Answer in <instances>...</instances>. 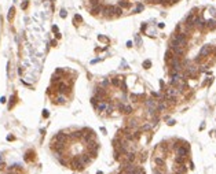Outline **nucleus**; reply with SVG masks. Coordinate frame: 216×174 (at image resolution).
Segmentation results:
<instances>
[{"label": "nucleus", "instance_id": "32", "mask_svg": "<svg viewBox=\"0 0 216 174\" xmlns=\"http://www.w3.org/2000/svg\"><path fill=\"white\" fill-rule=\"evenodd\" d=\"M151 126H153V125H149V123H145V125L142 126V130H143V132H145V130H150V129H151Z\"/></svg>", "mask_w": 216, "mask_h": 174}, {"label": "nucleus", "instance_id": "20", "mask_svg": "<svg viewBox=\"0 0 216 174\" xmlns=\"http://www.w3.org/2000/svg\"><path fill=\"white\" fill-rule=\"evenodd\" d=\"M154 162H156V165H157L158 167H164L165 166V160H164L162 158H156Z\"/></svg>", "mask_w": 216, "mask_h": 174}, {"label": "nucleus", "instance_id": "18", "mask_svg": "<svg viewBox=\"0 0 216 174\" xmlns=\"http://www.w3.org/2000/svg\"><path fill=\"white\" fill-rule=\"evenodd\" d=\"M135 154L134 152H127V163H132L135 160Z\"/></svg>", "mask_w": 216, "mask_h": 174}, {"label": "nucleus", "instance_id": "6", "mask_svg": "<svg viewBox=\"0 0 216 174\" xmlns=\"http://www.w3.org/2000/svg\"><path fill=\"white\" fill-rule=\"evenodd\" d=\"M138 167L134 166L132 163H127V166L124 167V174H136Z\"/></svg>", "mask_w": 216, "mask_h": 174}, {"label": "nucleus", "instance_id": "21", "mask_svg": "<svg viewBox=\"0 0 216 174\" xmlns=\"http://www.w3.org/2000/svg\"><path fill=\"white\" fill-rule=\"evenodd\" d=\"M14 14H15V8L11 7V8H10V11H8V15H7V19H8V21H12V18H14Z\"/></svg>", "mask_w": 216, "mask_h": 174}, {"label": "nucleus", "instance_id": "46", "mask_svg": "<svg viewBox=\"0 0 216 174\" xmlns=\"http://www.w3.org/2000/svg\"><path fill=\"white\" fill-rule=\"evenodd\" d=\"M121 64H123V69H128V64H127V62H125V61H123V63H121Z\"/></svg>", "mask_w": 216, "mask_h": 174}, {"label": "nucleus", "instance_id": "48", "mask_svg": "<svg viewBox=\"0 0 216 174\" xmlns=\"http://www.w3.org/2000/svg\"><path fill=\"white\" fill-rule=\"evenodd\" d=\"M151 95H153V97H160V93H157V92H153Z\"/></svg>", "mask_w": 216, "mask_h": 174}, {"label": "nucleus", "instance_id": "34", "mask_svg": "<svg viewBox=\"0 0 216 174\" xmlns=\"http://www.w3.org/2000/svg\"><path fill=\"white\" fill-rule=\"evenodd\" d=\"M98 40H99V41L109 43V38H108V37H105V36H98Z\"/></svg>", "mask_w": 216, "mask_h": 174}, {"label": "nucleus", "instance_id": "35", "mask_svg": "<svg viewBox=\"0 0 216 174\" xmlns=\"http://www.w3.org/2000/svg\"><path fill=\"white\" fill-rule=\"evenodd\" d=\"M135 43H136V45H140V44H142V40H140V37H139V34L135 36Z\"/></svg>", "mask_w": 216, "mask_h": 174}, {"label": "nucleus", "instance_id": "31", "mask_svg": "<svg viewBox=\"0 0 216 174\" xmlns=\"http://www.w3.org/2000/svg\"><path fill=\"white\" fill-rule=\"evenodd\" d=\"M129 99H131V102H138L139 96H138V95H135V93H132V95L129 96Z\"/></svg>", "mask_w": 216, "mask_h": 174}, {"label": "nucleus", "instance_id": "55", "mask_svg": "<svg viewBox=\"0 0 216 174\" xmlns=\"http://www.w3.org/2000/svg\"><path fill=\"white\" fill-rule=\"evenodd\" d=\"M55 37H57V38H61V34H59V32H58V33H55Z\"/></svg>", "mask_w": 216, "mask_h": 174}, {"label": "nucleus", "instance_id": "51", "mask_svg": "<svg viewBox=\"0 0 216 174\" xmlns=\"http://www.w3.org/2000/svg\"><path fill=\"white\" fill-rule=\"evenodd\" d=\"M51 45H52V47L57 45V40H52V41H51Z\"/></svg>", "mask_w": 216, "mask_h": 174}, {"label": "nucleus", "instance_id": "56", "mask_svg": "<svg viewBox=\"0 0 216 174\" xmlns=\"http://www.w3.org/2000/svg\"><path fill=\"white\" fill-rule=\"evenodd\" d=\"M7 174H17V173H14V171H12V170H11V171H8V173H7Z\"/></svg>", "mask_w": 216, "mask_h": 174}, {"label": "nucleus", "instance_id": "27", "mask_svg": "<svg viewBox=\"0 0 216 174\" xmlns=\"http://www.w3.org/2000/svg\"><path fill=\"white\" fill-rule=\"evenodd\" d=\"M136 126H138V121H136V119H131L129 123H128V128H131V129L136 128Z\"/></svg>", "mask_w": 216, "mask_h": 174}, {"label": "nucleus", "instance_id": "7", "mask_svg": "<svg viewBox=\"0 0 216 174\" xmlns=\"http://www.w3.org/2000/svg\"><path fill=\"white\" fill-rule=\"evenodd\" d=\"M79 159H80V162L83 163V165H88V163H91V160H92V158L89 156L88 152H85V154H81L80 156H79Z\"/></svg>", "mask_w": 216, "mask_h": 174}, {"label": "nucleus", "instance_id": "8", "mask_svg": "<svg viewBox=\"0 0 216 174\" xmlns=\"http://www.w3.org/2000/svg\"><path fill=\"white\" fill-rule=\"evenodd\" d=\"M211 52H212V45H204L200 51V56L205 58V56H208Z\"/></svg>", "mask_w": 216, "mask_h": 174}, {"label": "nucleus", "instance_id": "29", "mask_svg": "<svg viewBox=\"0 0 216 174\" xmlns=\"http://www.w3.org/2000/svg\"><path fill=\"white\" fill-rule=\"evenodd\" d=\"M186 170H187V167L183 166V165H180V166H179V169H177V171H179V173H183V174L186 173Z\"/></svg>", "mask_w": 216, "mask_h": 174}, {"label": "nucleus", "instance_id": "1", "mask_svg": "<svg viewBox=\"0 0 216 174\" xmlns=\"http://www.w3.org/2000/svg\"><path fill=\"white\" fill-rule=\"evenodd\" d=\"M54 87L57 88L55 91L58 92L59 95H66V93H69L70 92V87L68 85V84H65L63 81H59V82L54 84Z\"/></svg>", "mask_w": 216, "mask_h": 174}, {"label": "nucleus", "instance_id": "10", "mask_svg": "<svg viewBox=\"0 0 216 174\" xmlns=\"http://www.w3.org/2000/svg\"><path fill=\"white\" fill-rule=\"evenodd\" d=\"M103 8H105V6L98 4V6H95V7L91 8V14H92V15H98L99 12H103Z\"/></svg>", "mask_w": 216, "mask_h": 174}, {"label": "nucleus", "instance_id": "13", "mask_svg": "<svg viewBox=\"0 0 216 174\" xmlns=\"http://www.w3.org/2000/svg\"><path fill=\"white\" fill-rule=\"evenodd\" d=\"M174 58H175L174 52H172L171 49H168V51H167V52H165V62H167V63H169V62L172 61Z\"/></svg>", "mask_w": 216, "mask_h": 174}, {"label": "nucleus", "instance_id": "47", "mask_svg": "<svg viewBox=\"0 0 216 174\" xmlns=\"http://www.w3.org/2000/svg\"><path fill=\"white\" fill-rule=\"evenodd\" d=\"M154 174H162V171L161 170H158V169H154V171H153Z\"/></svg>", "mask_w": 216, "mask_h": 174}, {"label": "nucleus", "instance_id": "49", "mask_svg": "<svg viewBox=\"0 0 216 174\" xmlns=\"http://www.w3.org/2000/svg\"><path fill=\"white\" fill-rule=\"evenodd\" d=\"M146 27H147V25H146V23H143V25H142V27H140V29H142V32H145V30H146Z\"/></svg>", "mask_w": 216, "mask_h": 174}, {"label": "nucleus", "instance_id": "2", "mask_svg": "<svg viewBox=\"0 0 216 174\" xmlns=\"http://www.w3.org/2000/svg\"><path fill=\"white\" fill-rule=\"evenodd\" d=\"M172 40H175L180 47H185L186 48V44H187V36H186V33H176L172 37Z\"/></svg>", "mask_w": 216, "mask_h": 174}, {"label": "nucleus", "instance_id": "53", "mask_svg": "<svg viewBox=\"0 0 216 174\" xmlns=\"http://www.w3.org/2000/svg\"><path fill=\"white\" fill-rule=\"evenodd\" d=\"M100 132L103 133V134H106V129H105V128H100Z\"/></svg>", "mask_w": 216, "mask_h": 174}, {"label": "nucleus", "instance_id": "59", "mask_svg": "<svg viewBox=\"0 0 216 174\" xmlns=\"http://www.w3.org/2000/svg\"><path fill=\"white\" fill-rule=\"evenodd\" d=\"M120 174H121V173H120Z\"/></svg>", "mask_w": 216, "mask_h": 174}, {"label": "nucleus", "instance_id": "17", "mask_svg": "<svg viewBox=\"0 0 216 174\" xmlns=\"http://www.w3.org/2000/svg\"><path fill=\"white\" fill-rule=\"evenodd\" d=\"M65 102H66V99H65V96L63 95H59L58 97L55 99V104H65Z\"/></svg>", "mask_w": 216, "mask_h": 174}, {"label": "nucleus", "instance_id": "5", "mask_svg": "<svg viewBox=\"0 0 216 174\" xmlns=\"http://www.w3.org/2000/svg\"><path fill=\"white\" fill-rule=\"evenodd\" d=\"M70 167L72 169H77V170H83L84 169V165L80 162V159H79V156L77 158H74L72 162H70Z\"/></svg>", "mask_w": 216, "mask_h": 174}, {"label": "nucleus", "instance_id": "37", "mask_svg": "<svg viewBox=\"0 0 216 174\" xmlns=\"http://www.w3.org/2000/svg\"><path fill=\"white\" fill-rule=\"evenodd\" d=\"M59 15H61V18H66V15H68L66 10H61V11H59Z\"/></svg>", "mask_w": 216, "mask_h": 174}, {"label": "nucleus", "instance_id": "57", "mask_svg": "<svg viewBox=\"0 0 216 174\" xmlns=\"http://www.w3.org/2000/svg\"><path fill=\"white\" fill-rule=\"evenodd\" d=\"M175 174H183V173H179V171H176V173H175Z\"/></svg>", "mask_w": 216, "mask_h": 174}, {"label": "nucleus", "instance_id": "58", "mask_svg": "<svg viewBox=\"0 0 216 174\" xmlns=\"http://www.w3.org/2000/svg\"><path fill=\"white\" fill-rule=\"evenodd\" d=\"M52 3H54V0H52Z\"/></svg>", "mask_w": 216, "mask_h": 174}, {"label": "nucleus", "instance_id": "19", "mask_svg": "<svg viewBox=\"0 0 216 174\" xmlns=\"http://www.w3.org/2000/svg\"><path fill=\"white\" fill-rule=\"evenodd\" d=\"M121 78H123V77H116V78H113L112 79L113 87H120V85H121Z\"/></svg>", "mask_w": 216, "mask_h": 174}, {"label": "nucleus", "instance_id": "40", "mask_svg": "<svg viewBox=\"0 0 216 174\" xmlns=\"http://www.w3.org/2000/svg\"><path fill=\"white\" fill-rule=\"evenodd\" d=\"M50 117V113H48V110H43V118H48Z\"/></svg>", "mask_w": 216, "mask_h": 174}, {"label": "nucleus", "instance_id": "54", "mask_svg": "<svg viewBox=\"0 0 216 174\" xmlns=\"http://www.w3.org/2000/svg\"><path fill=\"white\" fill-rule=\"evenodd\" d=\"M0 102H1V103H6L7 100H6V97H1V99H0Z\"/></svg>", "mask_w": 216, "mask_h": 174}, {"label": "nucleus", "instance_id": "30", "mask_svg": "<svg viewBox=\"0 0 216 174\" xmlns=\"http://www.w3.org/2000/svg\"><path fill=\"white\" fill-rule=\"evenodd\" d=\"M150 66H151V62L150 61H145V62H143V67H145V69H150Z\"/></svg>", "mask_w": 216, "mask_h": 174}, {"label": "nucleus", "instance_id": "24", "mask_svg": "<svg viewBox=\"0 0 216 174\" xmlns=\"http://www.w3.org/2000/svg\"><path fill=\"white\" fill-rule=\"evenodd\" d=\"M15 100H17V96L15 95H12L11 96V99H10V104H8V108L11 110L12 107H14V104H15Z\"/></svg>", "mask_w": 216, "mask_h": 174}, {"label": "nucleus", "instance_id": "23", "mask_svg": "<svg viewBox=\"0 0 216 174\" xmlns=\"http://www.w3.org/2000/svg\"><path fill=\"white\" fill-rule=\"evenodd\" d=\"M73 22H74V25H79L80 22H83V18H81V15L76 14V15H74V18H73Z\"/></svg>", "mask_w": 216, "mask_h": 174}, {"label": "nucleus", "instance_id": "3", "mask_svg": "<svg viewBox=\"0 0 216 174\" xmlns=\"http://www.w3.org/2000/svg\"><path fill=\"white\" fill-rule=\"evenodd\" d=\"M176 154L177 156H187V154H189V145L187 144H183V145H179V147L176 148Z\"/></svg>", "mask_w": 216, "mask_h": 174}, {"label": "nucleus", "instance_id": "14", "mask_svg": "<svg viewBox=\"0 0 216 174\" xmlns=\"http://www.w3.org/2000/svg\"><path fill=\"white\" fill-rule=\"evenodd\" d=\"M35 159V152L33 151H28L26 154H25V160L26 162H32Z\"/></svg>", "mask_w": 216, "mask_h": 174}, {"label": "nucleus", "instance_id": "11", "mask_svg": "<svg viewBox=\"0 0 216 174\" xmlns=\"http://www.w3.org/2000/svg\"><path fill=\"white\" fill-rule=\"evenodd\" d=\"M205 27H208L209 30H215V29H216V21H215V19L205 21Z\"/></svg>", "mask_w": 216, "mask_h": 174}, {"label": "nucleus", "instance_id": "45", "mask_svg": "<svg viewBox=\"0 0 216 174\" xmlns=\"http://www.w3.org/2000/svg\"><path fill=\"white\" fill-rule=\"evenodd\" d=\"M14 139H15V137L12 136V134H8V136H7V140H8V141H12Z\"/></svg>", "mask_w": 216, "mask_h": 174}, {"label": "nucleus", "instance_id": "42", "mask_svg": "<svg viewBox=\"0 0 216 174\" xmlns=\"http://www.w3.org/2000/svg\"><path fill=\"white\" fill-rule=\"evenodd\" d=\"M108 84H109L108 79H103V81H102V88H106L108 87Z\"/></svg>", "mask_w": 216, "mask_h": 174}, {"label": "nucleus", "instance_id": "39", "mask_svg": "<svg viewBox=\"0 0 216 174\" xmlns=\"http://www.w3.org/2000/svg\"><path fill=\"white\" fill-rule=\"evenodd\" d=\"M89 3H91V6H92V7H95V6H98V4H99V0H89Z\"/></svg>", "mask_w": 216, "mask_h": 174}, {"label": "nucleus", "instance_id": "4", "mask_svg": "<svg viewBox=\"0 0 216 174\" xmlns=\"http://www.w3.org/2000/svg\"><path fill=\"white\" fill-rule=\"evenodd\" d=\"M68 139H69V136H68L66 133L59 132V133H57V134H55L54 141H58V143H63V144H66V143H68Z\"/></svg>", "mask_w": 216, "mask_h": 174}, {"label": "nucleus", "instance_id": "26", "mask_svg": "<svg viewBox=\"0 0 216 174\" xmlns=\"http://www.w3.org/2000/svg\"><path fill=\"white\" fill-rule=\"evenodd\" d=\"M121 14H123V8L118 7V6H117V7H114V15H116V17H120Z\"/></svg>", "mask_w": 216, "mask_h": 174}, {"label": "nucleus", "instance_id": "22", "mask_svg": "<svg viewBox=\"0 0 216 174\" xmlns=\"http://www.w3.org/2000/svg\"><path fill=\"white\" fill-rule=\"evenodd\" d=\"M185 160H186L185 156H176V158H175V163H176V165H183Z\"/></svg>", "mask_w": 216, "mask_h": 174}, {"label": "nucleus", "instance_id": "43", "mask_svg": "<svg viewBox=\"0 0 216 174\" xmlns=\"http://www.w3.org/2000/svg\"><path fill=\"white\" fill-rule=\"evenodd\" d=\"M55 73H57V74H59V76H62V74H63V70H62V69H57V70H55Z\"/></svg>", "mask_w": 216, "mask_h": 174}, {"label": "nucleus", "instance_id": "28", "mask_svg": "<svg viewBox=\"0 0 216 174\" xmlns=\"http://www.w3.org/2000/svg\"><path fill=\"white\" fill-rule=\"evenodd\" d=\"M98 102H100V100H99V99L97 97V96H92V97H91V103H92V104H94V106H95V107H97Z\"/></svg>", "mask_w": 216, "mask_h": 174}, {"label": "nucleus", "instance_id": "36", "mask_svg": "<svg viewBox=\"0 0 216 174\" xmlns=\"http://www.w3.org/2000/svg\"><path fill=\"white\" fill-rule=\"evenodd\" d=\"M121 91H123L124 93L127 92V84H125V81H123V82H121Z\"/></svg>", "mask_w": 216, "mask_h": 174}, {"label": "nucleus", "instance_id": "25", "mask_svg": "<svg viewBox=\"0 0 216 174\" xmlns=\"http://www.w3.org/2000/svg\"><path fill=\"white\" fill-rule=\"evenodd\" d=\"M112 144H113V147H114V148H117L120 144H121V140H120L118 137H114V139H113V141H112Z\"/></svg>", "mask_w": 216, "mask_h": 174}, {"label": "nucleus", "instance_id": "50", "mask_svg": "<svg viewBox=\"0 0 216 174\" xmlns=\"http://www.w3.org/2000/svg\"><path fill=\"white\" fill-rule=\"evenodd\" d=\"M168 125H169V126L175 125V121H174V119H171V121H168Z\"/></svg>", "mask_w": 216, "mask_h": 174}, {"label": "nucleus", "instance_id": "33", "mask_svg": "<svg viewBox=\"0 0 216 174\" xmlns=\"http://www.w3.org/2000/svg\"><path fill=\"white\" fill-rule=\"evenodd\" d=\"M28 6H29V1H28V0H25V1H23V3L21 4V8H22V10H26Z\"/></svg>", "mask_w": 216, "mask_h": 174}, {"label": "nucleus", "instance_id": "12", "mask_svg": "<svg viewBox=\"0 0 216 174\" xmlns=\"http://www.w3.org/2000/svg\"><path fill=\"white\" fill-rule=\"evenodd\" d=\"M95 108H97L98 111H100V113H102V111H106V108H108V102H105V100L99 102V103L97 104V107H95Z\"/></svg>", "mask_w": 216, "mask_h": 174}, {"label": "nucleus", "instance_id": "15", "mask_svg": "<svg viewBox=\"0 0 216 174\" xmlns=\"http://www.w3.org/2000/svg\"><path fill=\"white\" fill-rule=\"evenodd\" d=\"M81 137H83L81 130H76V132H73L72 134H70V139H73V140H79V139H81Z\"/></svg>", "mask_w": 216, "mask_h": 174}, {"label": "nucleus", "instance_id": "52", "mask_svg": "<svg viewBox=\"0 0 216 174\" xmlns=\"http://www.w3.org/2000/svg\"><path fill=\"white\" fill-rule=\"evenodd\" d=\"M4 166H6V165H4V163H1V162H0V170H3V169H4Z\"/></svg>", "mask_w": 216, "mask_h": 174}, {"label": "nucleus", "instance_id": "16", "mask_svg": "<svg viewBox=\"0 0 216 174\" xmlns=\"http://www.w3.org/2000/svg\"><path fill=\"white\" fill-rule=\"evenodd\" d=\"M118 7H121V8H129V7H131V3H128L127 0H120V1H118Z\"/></svg>", "mask_w": 216, "mask_h": 174}, {"label": "nucleus", "instance_id": "9", "mask_svg": "<svg viewBox=\"0 0 216 174\" xmlns=\"http://www.w3.org/2000/svg\"><path fill=\"white\" fill-rule=\"evenodd\" d=\"M103 14H106L108 18H112V17L114 15V7H113V6H105Z\"/></svg>", "mask_w": 216, "mask_h": 174}, {"label": "nucleus", "instance_id": "44", "mask_svg": "<svg viewBox=\"0 0 216 174\" xmlns=\"http://www.w3.org/2000/svg\"><path fill=\"white\" fill-rule=\"evenodd\" d=\"M52 32H54V33H58V26H57V25H54V26H52Z\"/></svg>", "mask_w": 216, "mask_h": 174}, {"label": "nucleus", "instance_id": "41", "mask_svg": "<svg viewBox=\"0 0 216 174\" xmlns=\"http://www.w3.org/2000/svg\"><path fill=\"white\" fill-rule=\"evenodd\" d=\"M112 111H113V106H112V104H108V108H106V113H108V114H110V113H112Z\"/></svg>", "mask_w": 216, "mask_h": 174}, {"label": "nucleus", "instance_id": "38", "mask_svg": "<svg viewBox=\"0 0 216 174\" xmlns=\"http://www.w3.org/2000/svg\"><path fill=\"white\" fill-rule=\"evenodd\" d=\"M142 10H143V4H138L136 8H135V12H140Z\"/></svg>", "mask_w": 216, "mask_h": 174}]
</instances>
